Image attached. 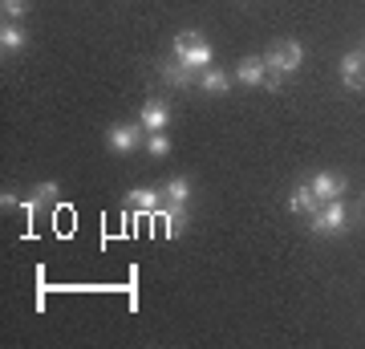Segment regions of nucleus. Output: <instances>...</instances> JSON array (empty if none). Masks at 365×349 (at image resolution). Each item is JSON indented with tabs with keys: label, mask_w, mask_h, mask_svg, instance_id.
<instances>
[{
	"label": "nucleus",
	"mask_w": 365,
	"mask_h": 349,
	"mask_svg": "<svg viewBox=\"0 0 365 349\" xmlns=\"http://www.w3.org/2000/svg\"><path fill=\"white\" fill-rule=\"evenodd\" d=\"M187 223H191V211H187V203H170L167 211H163V232H167L170 240H179V236L187 232Z\"/></svg>",
	"instance_id": "obj_10"
},
{
	"label": "nucleus",
	"mask_w": 365,
	"mask_h": 349,
	"mask_svg": "<svg viewBox=\"0 0 365 349\" xmlns=\"http://www.w3.org/2000/svg\"><path fill=\"white\" fill-rule=\"evenodd\" d=\"M345 223H349V207H345V199H329V203H321L309 216V232L313 236H341L345 232Z\"/></svg>",
	"instance_id": "obj_1"
},
{
	"label": "nucleus",
	"mask_w": 365,
	"mask_h": 349,
	"mask_svg": "<svg viewBox=\"0 0 365 349\" xmlns=\"http://www.w3.org/2000/svg\"><path fill=\"white\" fill-rule=\"evenodd\" d=\"M264 78H268V65H264V57H244V61L235 65V81L240 86H264Z\"/></svg>",
	"instance_id": "obj_9"
},
{
	"label": "nucleus",
	"mask_w": 365,
	"mask_h": 349,
	"mask_svg": "<svg viewBox=\"0 0 365 349\" xmlns=\"http://www.w3.org/2000/svg\"><path fill=\"white\" fill-rule=\"evenodd\" d=\"M163 195H167L170 203H187V199H191V179H167L163 183Z\"/></svg>",
	"instance_id": "obj_15"
},
{
	"label": "nucleus",
	"mask_w": 365,
	"mask_h": 349,
	"mask_svg": "<svg viewBox=\"0 0 365 349\" xmlns=\"http://www.w3.org/2000/svg\"><path fill=\"white\" fill-rule=\"evenodd\" d=\"M309 187H313V195L321 199V203H329V199H341V195H345L349 179H345V175H337V171H317Z\"/></svg>",
	"instance_id": "obj_5"
},
{
	"label": "nucleus",
	"mask_w": 365,
	"mask_h": 349,
	"mask_svg": "<svg viewBox=\"0 0 365 349\" xmlns=\"http://www.w3.org/2000/svg\"><path fill=\"white\" fill-rule=\"evenodd\" d=\"M0 207H4V211H9V207H16V195L4 191V195H0Z\"/></svg>",
	"instance_id": "obj_19"
},
{
	"label": "nucleus",
	"mask_w": 365,
	"mask_h": 349,
	"mask_svg": "<svg viewBox=\"0 0 365 349\" xmlns=\"http://www.w3.org/2000/svg\"><path fill=\"white\" fill-rule=\"evenodd\" d=\"M33 195H37V199L29 203V211H33V207H37V203H53V195H57V183H41V187H37V191H33Z\"/></svg>",
	"instance_id": "obj_17"
},
{
	"label": "nucleus",
	"mask_w": 365,
	"mask_h": 349,
	"mask_svg": "<svg viewBox=\"0 0 365 349\" xmlns=\"http://www.w3.org/2000/svg\"><path fill=\"white\" fill-rule=\"evenodd\" d=\"M264 65H268V74H297L300 65H304V45L300 41H276V45H268V53H264Z\"/></svg>",
	"instance_id": "obj_3"
},
{
	"label": "nucleus",
	"mask_w": 365,
	"mask_h": 349,
	"mask_svg": "<svg viewBox=\"0 0 365 349\" xmlns=\"http://www.w3.org/2000/svg\"><path fill=\"white\" fill-rule=\"evenodd\" d=\"M158 78L167 81V86H175V90H187V86H199V69H191V65H182L175 57V61H167L158 69Z\"/></svg>",
	"instance_id": "obj_7"
},
{
	"label": "nucleus",
	"mask_w": 365,
	"mask_h": 349,
	"mask_svg": "<svg viewBox=\"0 0 365 349\" xmlns=\"http://www.w3.org/2000/svg\"><path fill=\"white\" fill-rule=\"evenodd\" d=\"M138 122H143L146 134H158V130H167V126H170V110L158 102V98H150V102L138 110Z\"/></svg>",
	"instance_id": "obj_8"
},
{
	"label": "nucleus",
	"mask_w": 365,
	"mask_h": 349,
	"mask_svg": "<svg viewBox=\"0 0 365 349\" xmlns=\"http://www.w3.org/2000/svg\"><path fill=\"white\" fill-rule=\"evenodd\" d=\"M199 90H203V93H215V98H220V93L232 90V78H227L223 69H215V65H207V69H199Z\"/></svg>",
	"instance_id": "obj_13"
},
{
	"label": "nucleus",
	"mask_w": 365,
	"mask_h": 349,
	"mask_svg": "<svg viewBox=\"0 0 365 349\" xmlns=\"http://www.w3.org/2000/svg\"><path fill=\"white\" fill-rule=\"evenodd\" d=\"M106 143L118 155H130V151H138L146 143V130H143V122H114V126L106 130Z\"/></svg>",
	"instance_id": "obj_4"
},
{
	"label": "nucleus",
	"mask_w": 365,
	"mask_h": 349,
	"mask_svg": "<svg viewBox=\"0 0 365 349\" xmlns=\"http://www.w3.org/2000/svg\"><path fill=\"white\" fill-rule=\"evenodd\" d=\"M0 9H4V16H25L29 0H0Z\"/></svg>",
	"instance_id": "obj_18"
},
{
	"label": "nucleus",
	"mask_w": 365,
	"mask_h": 349,
	"mask_svg": "<svg viewBox=\"0 0 365 349\" xmlns=\"http://www.w3.org/2000/svg\"><path fill=\"white\" fill-rule=\"evenodd\" d=\"M361 53H365V49H361Z\"/></svg>",
	"instance_id": "obj_20"
},
{
	"label": "nucleus",
	"mask_w": 365,
	"mask_h": 349,
	"mask_svg": "<svg viewBox=\"0 0 365 349\" xmlns=\"http://www.w3.org/2000/svg\"><path fill=\"white\" fill-rule=\"evenodd\" d=\"M317 207H321V199L313 195V187H309V183L292 187V195H288V211H292V216H313Z\"/></svg>",
	"instance_id": "obj_11"
},
{
	"label": "nucleus",
	"mask_w": 365,
	"mask_h": 349,
	"mask_svg": "<svg viewBox=\"0 0 365 349\" xmlns=\"http://www.w3.org/2000/svg\"><path fill=\"white\" fill-rule=\"evenodd\" d=\"M0 49H4V53L25 49V29H21V25H9V21H4V29H0Z\"/></svg>",
	"instance_id": "obj_14"
},
{
	"label": "nucleus",
	"mask_w": 365,
	"mask_h": 349,
	"mask_svg": "<svg viewBox=\"0 0 365 349\" xmlns=\"http://www.w3.org/2000/svg\"><path fill=\"white\" fill-rule=\"evenodd\" d=\"M175 57H179L182 65H191V69H207V65H211L207 37L195 33V29H182L179 37H175Z\"/></svg>",
	"instance_id": "obj_2"
},
{
	"label": "nucleus",
	"mask_w": 365,
	"mask_h": 349,
	"mask_svg": "<svg viewBox=\"0 0 365 349\" xmlns=\"http://www.w3.org/2000/svg\"><path fill=\"white\" fill-rule=\"evenodd\" d=\"M158 195L163 191H155V187H134V191H126V207L138 211V216H150L158 207Z\"/></svg>",
	"instance_id": "obj_12"
},
{
	"label": "nucleus",
	"mask_w": 365,
	"mask_h": 349,
	"mask_svg": "<svg viewBox=\"0 0 365 349\" xmlns=\"http://www.w3.org/2000/svg\"><path fill=\"white\" fill-rule=\"evenodd\" d=\"M341 81H345V90H365V53L361 49L341 57Z\"/></svg>",
	"instance_id": "obj_6"
},
{
	"label": "nucleus",
	"mask_w": 365,
	"mask_h": 349,
	"mask_svg": "<svg viewBox=\"0 0 365 349\" xmlns=\"http://www.w3.org/2000/svg\"><path fill=\"white\" fill-rule=\"evenodd\" d=\"M146 151H150L155 158L170 155V138H167V130H158V134H146Z\"/></svg>",
	"instance_id": "obj_16"
}]
</instances>
